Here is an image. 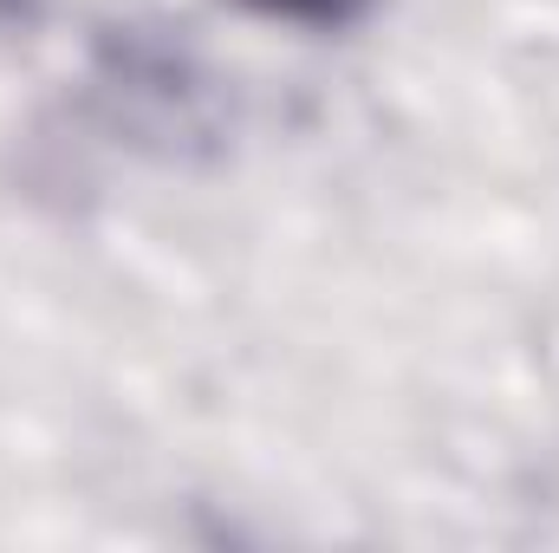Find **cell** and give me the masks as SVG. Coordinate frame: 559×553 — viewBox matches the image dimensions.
<instances>
[{"label": "cell", "instance_id": "7a4b0ae2", "mask_svg": "<svg viewBox=\"0 0 559 553\" xmlns=\"http://www.w3.org/2000/svg\"><path fill=\"white\" fill-rule=\"evenodd\" d=\"M33 13V0H0V20H26Z\"/></svg>", "mask_w": 559, "mask_h": 553}, {"label": "cell", "instance_id": "6da1fadb", "mask_svg": "<svg viewBox=\"0 0 559 553\" xmlns=\"http://www.w3.org/2000/svg\"><path fill=\"white\" fill-rule=\"evenodd\" d=\"M248 7H254V13H267V20H286V26L338 33V26L365 20V7H371V0H248Z\"/></svg>", "mask_w": 559, "mask_h": 553}]
</instances>
